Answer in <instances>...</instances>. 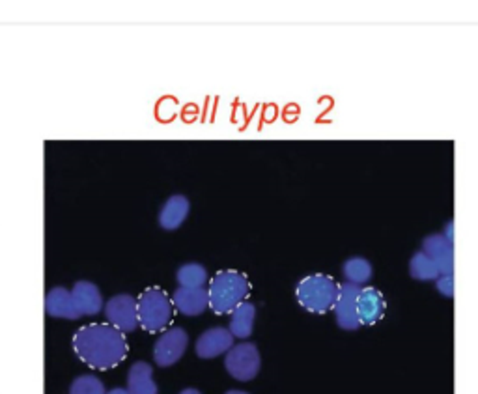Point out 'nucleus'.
Segmentation results:
<instances>
[{
	"label": "nucleus",
	"instance_id": "f3484780",
	"mask_svg": "<svg viewBox=\"0 0 478 394\" xmlns=\"http://www.w3.org/2000/svg\"><path fill=\"white\" fill-rule=\"evenodd\" d=\"M128 394H157L154 370L148 363L137 361L128 372Z\"/></svg>",
	"mask_w": 478,
	"mask_h": 394
},
{
	"label": "nucleus",
	"instance_id": "ddd939ff",
	"mask_svg": "<svg viewBox=\"0 0 478 394\" xmlns=\"http://www.w3.org/2000/svg\"><path fill=\"white\" fill-rule=\"evenodd\" d=\"M174 310L183 316H200L207 308L205 288H178L171 298Z\"/></svg>",
	"mask_w": 478,
	"mask_h": 394
},
{
	"label": "nucleus",
	"instance_id": "b1692460",
	"mask_svg": "<svg viewBox=\"0 0 478 394\" xmlns=\"http://www.w3.org/2000/svg\"><path fill=\"white\" fill-rule=\"evenodd\" d=\"M180 394H202L198 389H183Z\"/></svg>",
	"mask_w": 478,
	"mask_h": 394
},
{
	"label": "nucleus",
	"instance_id": "f03ea898",
	"mask_svg": "<svg viewBox=\"0 0 478 394\" xmlns=\"http://www.w3.org/2000/svg\"><path fill=\"white\" fill-rule=\"evenodd\" d=\"M207 294V308L217 316H231L232 310L251 296V282L247 275L236 269H222L210 279Z\"/></svg>",
	"mask_w": 478,
	"mask_h": 394
},
{
	"label": "nucleus",
	"instance_id": "6e6552de",
	"mask_svg": "<svg viewBox=\"0 0 478 394\" xmlns=\"http://www.w3.org/2000/svg\"><path fill=\"white\" fill-rule=\"evenodd\" d=\"M359 286L344 282L339 286V296L335 305H332V313H335L337 323L344 331H357L361 327L357 318V294Z\"/></svg>",
	"mask_w": 478,
	"mask_h": 394
},
{
	"label": "nucleus",
	"instance_id": "aec40b11",
	"mask_svg": "<svg viewBox=\"0 0 478 394\" xmlns=\"http://www.w3.org/2000/svg\"><path fill=\"white\" fill-rule=\"evenodd\" d=\"M180 288H204L207 282V269L202 264H183L176 273Z\"/></svg>",
	"mask_w": 478,
	"mask_h": 394
},
{
	"label": "nucleus",
	"instance_id": "f257e3e1",
	"mask_svg": "<svg viewBox=\"0 0 478 394\" xmlns=\"http://www.w3.org/2000/svg\"><path fill=\"white\" fill-rule=\"evenodd\" d=\"M71 346L77 359L94 370H113L130 354L126 335L109 323L82 325L73 335Z\"/></svg>",
	"mask_w": 478,
	"mask_h": 394
},
{
	"label": "nucleus",
	"instance_id": "9b49d317",
	"mask_svg": "<svg viewBox=\"0 0 478 394\" xmlns=\"http://www.w3.org/2000/svg\"><path fill=\"white\" fill-rule=\"evenodd\" d=\"M423 253L438 265L441 275H452L454 272V248L443 234H430L423 239Z\"/></svg>",
	"mask_w": 478,
	"mask_h": 394
},
{
	"label": "nucleus",
	"instance_id": "1a4fd4ad",
	"mask_svg": "<svg viewBox=\"0 0 478 394\" xmlns=\"http://www.w3.org/2000/svg\"><path fill=\"white\" fill-rule=\"evenodd\" d=\"M387 310V301L378 288L365 286L357 294V318L363 325H376Z\"/></svg>",
	"mask_w": 478,
	"mask_h": 394
},
{
	"label": "nucleus",
	"instance_id": "2eb2a0df",
	"mask_svg": "<svg viewBox=\"0 0 478 394\" xmlns=\"http://www.w3.org/2000/svg\"><path fill=\"white\" fill-rule=\"evenodd\" d=\"M191 204L183 195H174L166 200L159 212V224L164 231H178L189 215Z\"/></svg>",
	"mask_w": 478,
	"mask_h": 394
},
{
	"label": "nucleus",
	"instance_id": "20e7f679",
	"mask_svg": "<svg viewBox=\"0 0 478 394\" xmlns=\"http://www.w3.org/2000/svg\"><path fill=\"white\" fill-rule=\"evenodd\" d=\"M339 282L323 273L301 279L296 286L298 303L310 314H327L339 296Z\"/></svg>",
	"mask_w": 478,
	"mask_h": 394
},
{
	"label": "nucleus",
	"instance_id": "412c9836",
	"mask_svg": "<svg viewBox=\"0 0 478 394\" xmlns=\"http://www.w3.org/2000/svg\"><path fill=\"white\" fill-rule=\"evenodd\" d=\"M105 385L96 376H79L70 387V394H105Z\"/></svg>",
	"mask_w": 478,
	"mask_h": 394
},
{
	"label": "nucleus",
	"instance_id": "393cba45",
	"mask_svg": "<svg viewBox=\"0 0 478 394\" xmlns=\"http://www.w3.org/2000/svg\"><path fill=\"white\" fill-rule=\"evenodd\" d=\"M105 394H128V390L126 389H113V390H109Z\"/></svg>",
	"mask_w": 478,
	"mask_h": 394
},
{
	"label": "nucleus",
	"instance_id": "0eeeda50",
	"mask_svg": "<svg viewBox=\"0 0 478 394\" xmlns=\"http://www.w3.org/2000/svg\"><path fill=\"white\" fill-rule=\"evenodd\" d=\"M105 316L109 325L118 329L120 333H133L138 327L137 322V299L130 294H118L105 305Z\"/></svg>",
	"mask_w": 478,
	"mask_h": 394
},
{
	"label": "nucleus",
	"instance_id": "dca6fc26",
	"mask_svg": "<svg viewBox=\"0 0 478 394\" xmlns=\"http://www.w3.org/2000/svg\"><path fill=\"white\" fill-rule=\"evenodd\" d=\"M255 322H256V306L251 301H243L239 306H236L231 313V325L228 331L236 339H248L255 331Z\"/></svg>",
	"mask_w": 478,
	"mask_h": 394
},
{
	"label": "nucleus",
	"instance_id": "a878e982",
	"mask_svg": "<svg viewBox=\"0 0 478 394\" xmlns=\"http://www.w3.org/2000/svg\"><path fill=\"white\" fill-rule=\"evenodd\" d=\"M226 394H248V392H245V390H236V389H234V390H228Z\"/></svg>",
	"mask_w": 478,
	"mask_h": 394
},
{
	"label": "nucleus",
	"instance_id": "a211bd4d",
	"mask_svg": "<svg viewBox=\"0 0 478 394\" xmlns=\"http://www.w3.org/2000/svg\"><path fill=\"white\" fill-rule=\"evenodd\" d=\"M342 272H344V277L348 279L349 284H356V286H365L372 275H373V269H372V264L363 258V256H353V258H348L342 265Z\"/></svg>",
	"mask_w": 478,
	"mask_h": 394
},
{
	"label": "nucleus",
	"instance_id": "7ed1b4c3",
	"mask_svg": "<svg viewBox=\"0 0 478 394\" xmlns=\"http://www.w3.org/2000/svg\"><path fill=\"white\" fill-rule=\"evenodd\" d=\"M174 306L163 288H147L137 298V322L147 333H163L172 323Z\"/></svg>",
	"mask_w": 478,
	"mask_h": 394
},
{
	"label": "nucleus",
	"instance_id": "39448f33",
	"mask_svg": "<svg viewBox=\"0 0 478 394\" xmlns=\"http://www.w3.org/2000/svg\"><path fill=\"white\" fill-rule=\"evenodd\" d=\"M224 368L236 381H253L262 368L260 351L251 342H241L228 349Z\"/></svg>",
	"mask_w": 478,
	"mask_h": 394
},
{
	"label": "nucleus",
	"instance_id": "4be33fe9",
	"mask_svg": "<svg viewBox=\"0 0 478 394\" xmlns=\"http://www.w3.org/2000/svg\"><path fill=\"white\" fill-rule=\"evenodd\" d=\"M435 286H438V292L445 298H454V277L452 275H440L435 279Z\"/></svg>",
	"mask_w": 478,
	"mask_h": 394
},
{
	"label": "nucleus",
	"instance_id": "4468645a",
	"mask_svg": "<svg viewBox=\"0 0 478 394\" xmlns=\"http://www.w3.org/2000/svg\"><path fill=\"white\" fill-rule=\"evenodd\" d=\"M46 313L51 318H62V320H79L80 318L79 310L71 299V292L62 286H56L47 292Z\"/></svg>",
	"mask_w": 478,
	"mask_h": 394
},
{
	"label": "nucleus",
	"instance_id": "f8f14e48",
	"mask_svg": "<svg viewBox=\"0 0 478 394\" xmlns=\"http://www.w3.org/2000/svg\"><path fill=\"white\" fill-rule=\"evenodd\" d=\"M71 292V299L79 310L80 318L82 316H96L103 310V298L99 288L90 282V281H79L75 282Z\"/></svg>",
	"mask_w": 478,
	"mask_h": 394
},
{
	"label": "nucleus",
	"instance_id": "9d476101",
	"mask_svg": "<svg viewBox=\"0 0 478 394\" xmlns=\"http://www.w3.org/2000/svg\"><path fill=\"white\" fill-rule=\"evenodd\" d=\"M234 346V337L224 327H212L204 331L197 340V356L200 359H215L228 354V349Z\"/></svg>",
	"mask_w": 478,
	"mask_h": 394
},
{
	"label": "nucleus",
	"instance_id": "423d86ee",
	"mask_svg": "<svg viewBox=\"0 0 478 394\" xmlns=\"http://www.w3.org/2000/svg\"><path fill=\"white\" fill-rule=\"evenodd\" d=\"M189 346V335L183 327H172L163 331V335L154 344V361L161 368L176 365Z\"/></svg>",
	"mask_w": 478,
	"mask_h": 394
},
{
	"label": "nucleus",
	"instance_id": "6ab92c4d",
	"mask_svg": "<svg viewBox=\"0 0 478 394\" xmlns=\"http://www.w3.org/2000/svg\"><path fill=\"white\" fill-rule=\"evenodd\" d=\"M409 273L415 281H423V282L435 281L441 275L435 262L432 258H428L423 251L413 255V258L409 262Z\"/></svg>",
	"mask_w": 478,
	"mask_h": 394
},
{
	"label": "nucleus",
	"instance_id": "5701e85b",
	"mask_svg": "<svg viewBox=\"0 0 478 394\" xmlns=\"http://www.w3.org/2000/svg\"><path fill=\"white\" fill-rule=\"evenodd\" d=\"M443 238H445L449 243H452V241H454V222H449V224H447Z\"/></svg>",
	"mask_w": 478,
	"mask_h": 394
}]
</instances>
